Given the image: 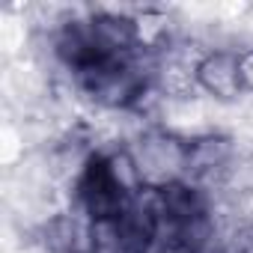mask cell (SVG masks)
<instances>
[{
	"label": "cell",
	"instance_id": "obj_3",
	"mask_svg": "<svg viewBox=\"0 0 253 253\" xmlns=\"http://www.w3.org/2000/svg\"><path fill=\"white\" fill-rule=\"evenodd\" d=\"M86 253H131L119 217L89 220V250Z\"/></svg>",
	"mask_w": 253,
	"mask_h": 253
},
{
	"label": "cell",
	"instance_id": "obj_1",
	"mask_svg": "<svg viewBox=\"0 0 253 253\" xmlns=\"http://www.w3.org/2000/svg\"><path fill=\"white\" fill-rule=\"evenodd\" d=\"M125 146L140 170L146 191H164L188 179V140L161 125L140 128Z\"/></svg>",
	"mask_w": 253,
	"mask_h": 253
},
{
	"label": "cell",
	"instance_id": "obj_2",
	"mask_svg": "<svg viewBox=\"0 0 253 253\" xmlns=\"http://www.w3.org/2000/svg\"><path fill=\"white\" fill-rule=\"evenodd\" d=\"M197 89L203 98L220 107H238L244 98L241 75H238V51L235 48H209L197 63Z\"/></svg>",
	"mask_w": 253,
	"mask_h": 253
},
{
	"label": "cell",
	"instance_id": "obj_4",
	"mask_svg": "<svg viewBox=\"0 0 253 253\" xmlns=\"http://www.w3.org/2000/svg\"><path fill=\"white\" fill-rule=\"evenodd\" d=\"M238 75H241V86L244 95L253 98V42L238 48Z\"/></svg>",
	"mask_w": 253,
	"mask_h": 253
}]
</instances>
